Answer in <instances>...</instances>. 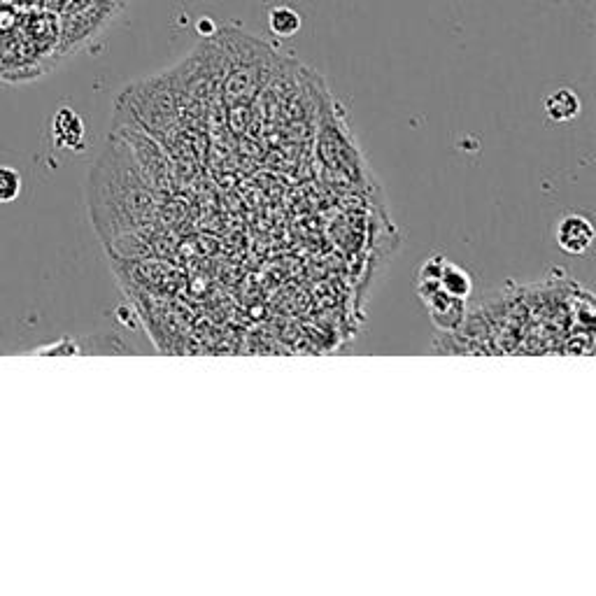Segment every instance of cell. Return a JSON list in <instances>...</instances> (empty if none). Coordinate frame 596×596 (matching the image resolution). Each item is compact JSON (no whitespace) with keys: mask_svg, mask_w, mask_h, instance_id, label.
Masks as SVG:
<instances>
[{"mask_svg":"<svg viewBox=\"0 0 596 596\" xmlns=\"http://www.w3.org/2000/svg\"><path fill=\"white\" fill-rule=\"evenodd\" d=\"M159 194L147 182L129 145L110 131L87 182L89 217L105 247L154 222Z\"/></svg>","mask_w":596,"mask_h":596,"instance_id":"6da1fadb","label":"cell"},{"mask_svg":"<svg viewBox=\"0 0 596 596\" xmlns=\"http://www.w3.org/2000/svg\"><path fill=\"white\" fill-rule=\"evenodd\" d=\"M182 117L180 94L168 73L129 84L115 103V119L143 129L163 149L177 136Z\"/></svg>","mask_w":596,"mask_h":596,"instance_id":"7a4b0ae2","label":"cell"},{"mask_svg":"<svg viewBox=\"0 0 596 596\" xmlns=\"http://www.w3.org/2000/svg\"><path fill=\"white\" fill-rule=\"evenodd\" d=\"M222 49V91L229 103H247L273 75L278 54L264 40L252 38L240 28H224L217 33Z\"/></svg>","mask_w":596,"mask_h":596,"instance_id":"3957f363","label":"cell"},{"mask_svg":"<svg viewBox=\"0 0 596 596\" xmlns=\"http://www.w3.org/2000/svg\"><path fill=\"white\" fill-rule=\"evenodd\" d=\"M594 224L590 217L580 215V212H569L562 219H557L555 226V240L559 250L571 254V257H583L592 250L594 245Z\"/></svg>","mask_w":596,"mask_h":596,"instance_id":"277c9868","label":"cell"},{"mask_svg":"<svg viewBox=\"0 0 596 596\" xmlns=\"http://www.w3.org/2000/svg\"><path fill=\"white\" fill-rule=\"evenodd\" d=\"M52 136L56 147L70 149V152H82L84 138H87V129H84L82 117L75 110L61 108L54 115L52 122Z\"/></svg>","mask_w":596,"mask_h":596,"instance_id":"5b68a950","label":"cell"},{"mask_svg":"<svg viewBox=\"0 0 596 596\" xmlns=\"http://www.w3.org/2000/svg\"><path fill=\"white\" fill-rule=\"evenodd\" d=\"M580 110H583V105H580L576 91L571 89H557L545 98V115H548L550 122H573L580 115Z\"/></svg>","mask_w":596,"mask_h":596,"instance_id":"8992f818","label":"cell"},{"mask_svg":"<svg viewBox=\"0 0 596 596\" xmlns=\"http://www.w3.org/2000/svg\"><path fill=\"white\" fill-rule=\"evenodd\" d=\"M438 285H441L443 292H447L454 298H461V301H468V296H471V292H473L471 273L464 271V268L452 264V261H447V259H443V264H441Z\"/></svg>","mask_w":596,"mask_h":596,"instance_id":"52a82bcc","label":"cell"},{"mask_svg":"<svg viewBox=\"0 0 596 596\" xmlns=\"http://www.w3.org/2000/svg\"><path fill=\"white\" fill-rule=\"evenodd\" d=\"M303 19L301 14L287 5H278L268 12V28H271L273 35L278 38H292L298 31H301Z\"/></svg>","mask_w":596,"mask_h":596,"instance_id":"ba28073f","label":"cell"},{"mask_svg":"<svg viewBox=\"0 0 596 596\" xmlns=\"http://www.w3.org/2000/svg\"><path fill=\"white\" fill-rule=\"evenodd\" d=\"M21 194V175L17 168L0 166V203L17 201Z\"/></svg>","mask_w":596,"mask_h":596,"instance_id":"9c48e42d","label":"cell"}]
</instances>
